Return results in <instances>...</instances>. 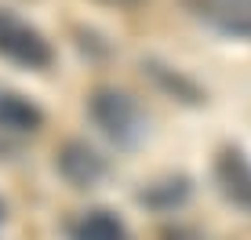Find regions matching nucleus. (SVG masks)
I'll return each instance as SVG.
<instances>
[{
  "label": "nucleus",
  "mask_w": 251,
  "mask_h": 240,
  "mask_svg": "<svg viewBox=\"0 0 251 240\" xmlns=\"http://www.w3.org/2000/svg\"><path fill=\"white\" fill-rule=\"evenodd\" d=\"M58 171H62L73 186H95L106 175V160L84 142H66L62 153H58Z\"/></svg>",
  "instance_id": "39448f33"
},
{
  "label": "nucleus",
  "mask_w": 251,
  "mask_h": 240,
  "mask_svg": "<svg viewBox=\"0 0 251 240\" xmlns=\"http://www.w3.org/2000/svg\"><path fill=\"white\" fill-rule=\"evenodd\" d=\"M0 222H4V204H0Z\"/></svg>",
  "instance_id": "1a4fd4ad"
},
{
  "label": "nucleus",
  "mask_w": 251,
  "mask_h": 240,
  "mask_svg": "<svg viewBox=\"0 0 251 240\" xmlns=\"http://www.w3.org/2000/svg\"><path fill=\"white\" fill-rule=\"evenodd\" d=\"M186 11L204 25L229 37H251V0H182Z\"/></svg>",
  "instance_id": "7ed1b4c3"
},
{
  "label": "nucleus",
  "mask_w": 251,
  "mask_h": 240,
  "mask_svg": "<svg viewBox=\"0 0 251 240\" xmlns=\"http://www.w3.org/2000/svg\"><path fill=\"white\" fill-rule=\"evenodd\" d=\"M106 4H138V0H106Z\"/></svg>",
  "instance_id": "6e6552de"
},
{
  "label": "nucleus",
  "mask_w": 251,
  "mask_h": 240,
  "mask_svg": "<svg viewBox=\"0 0 251 240\" xmlns=\"http://www.w3.org/2000/svg\"><path fill=\"white\" fill-rule=\"evenodd\" d=\"M215 175H219L222 193L233 204L251 211V160L240 149H222V157L215 160Z\"/></svg>",
  "instance_id": "20e7f679"
},
{
  "label": "nucleus",
  "mask_w": 251,
  "mask_h": 240,
  "mask_svg": "<svg viewBox=\"0 0 251 240\" xmlns=\"http://www.w3.org/2000/svg\"><path fill=\"white\" fill-rule=\"evenodd\" d=\"M0 58L11 66H22V70H48L55 51L37 25H29L15 11L0 7Z\"/></svg>",
  "instance_id": "f257e3e1"
},
{
  "label": "nucleus",
  "mask_w": 251,
  "mask_h": 240,
  "mask_svg": "<svg viewBox=\"0 0 251 240\" xmlns=\"http://www.w3.org/2000/svg\"><path fill=\"white\" fill-rule=\"evenodd\" d=\"M91 117L102 131L109 135L117 145H135L146 131V120H142V109L138 102L127 95V91H117V88H99L91 95Z\"/></svg>",
  "instance_id": "f03ea898"
},
{
  "label": "nucleus",
  "mask_w": 251,
  "mask_h": 240,
  "mask_svg": "<svg viewBox=\"0 0 251 240\" xmlns=\"http://www.w3.org/2000/svg\"><path fill=\"white\" fill-rule=\"evenodd\" d=\"M40 124H44V113L29 98L0 88V131H37Z\"/></svg>",
  "instance_id": "423d86ee"
},
{
  "label": "nucleus",
  "mask_w": 251,
  "mask_h": 240,
  "mask_svg": "<svg viewBox=\"0 0 251 240\" xmlns=\"http://www.w3.org/2000/svg\"><path fill=\"white\" fill-rule=\"evenodd\" d=\"M69 240H127V229L113 211H88L69 226Z\"/></svg>",
  "instance_id": "0eeeda50"
}]
</instances>
